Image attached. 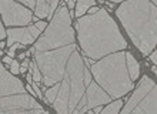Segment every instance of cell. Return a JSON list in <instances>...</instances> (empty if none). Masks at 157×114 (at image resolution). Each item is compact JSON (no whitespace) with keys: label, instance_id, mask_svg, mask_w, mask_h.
Segmentation results:
<instances>
[{"label":"cell","instance_id":"1","mask_svg":"<svg viewBox=\"0 0 157 114\" xmlns=\"http://www.w3.org/2000/svg\"><path fill=\"white\" fill-rule=\"evenodd\" d=\"M76 30L83 53L91 60L123 51L127 47L117 25L104 9H100L96 14L80 17L76 23Z\"/></svg>","mask_w":157,"mask_h":114},{"label":"cell","instance_id":"2","mask_svg":"<svg viewBox=\"0 0 157 114\" xmlns=\"http://www.w3.org/2000/svg\"><path fill=\"white\" fill-rule=\"evenodd\" d=\"M132 41L143 54L157 46V6L151 0H126L116 10Z\"/></svg>","mask_w":157,"mask_h":114},{"label":"cell","instance_id":"3","mask_svg":"<svg viewBox=\"0 0 157 114\" xmlns=\"http://www.w3.org/2000/svg\"><path fill=\"white\" fill-rule=\"evenodd\" d=\"M90 71L96 83L112 98H120L133 90V80L127 69L126 53L109 54L90 66Z\"/></svg>","mask_w":157,"mask_h":114},{"label":"cell","instance_id":"4","mask_svg":"<svg viewBox=\"0 0 157 114\" xmlns=\"http://www.w3.org/2000/svg\"><path fill=\"white\" fill-rule=\"evenodd\" d=\"M2 82V114H41L43 108L23 87L19 78L13 77L7 70L0 69Z\"/></svg>","mask_w":157,"mask_h":114},{"label":"cell","instance_id":"5","mask_svg":"<svg viewBox=\"0 0 157 114\" xmlns=\"http://www.w3.org/2000/svg\"><path fill=\"white\" fill-rule=\"evenodd\" d=\"M75 43V30L71 27V16L69 9L63 4L53 16V20L47 26L46 32L40 36L33 51L54 50L63 46Z\"/></svg>","mask_w":157,"mask_h":114},{"label":"cell","instance_id":"6","mask_svg":"<svg viewBox=\"0 0 157 114\" xmlns=\"http://www.w3.org/2000/svg\"><path fill=\"white\" fill-rule=\"evenodd\" d=\"M77 49L75 43L54 50H46V51H34V61L37 63L39 69L43 74V83L50 87L60 83L66 74L67 63L70 60V56Z\"/></svg>","mask_w":157,"mask_h":114},{"label":"cell","instance_id":"7","mask_svg":"<svg viewBox=\"0 0 157 114\" xmlns=\"http://www.w3.org/2000/svg\"><path fill=\"white\" fill-rule=\"evenodd\" d=\"M120 114H157V84L143 76Z\"/></svg>","mask_w":157,"mask_h":114},{"label":"cell","instance_id":"8","mask_svg":"<svg viewBox=\"0 0 157 114\" xmlns=\"http://www.w3.org/2000/svg\"><path fill=\"white\" fill-rule=\"evenodd\" d=\"M2 19L6 26H26L33 20L29 7L21 6L14 0H0Z\"/></svg>","mask_w":157,"mask_h":114},{"label":"cell","instance_id":"9","mask_svg":"<svg viewBox=\"0 0 157 114\" xmlns=\"http://www.w3.org/2000/svg\"><path fill=\"white\" fill-rule=\"evenodd\" d=\"M40 34L41 30H39L36 26H29V27H21V28H10L7 32V44L13 46L14 43L32 44Z\"/></svg>","mask_w":157,"mask_h":114},{"label":"cell","instance_id":"10","mask_svg":"<svg viewBox=\"0 0 157 114\" xmlns=\"http://www.w3.org/2000/svg\"><path fill=\"white\" fill-rule=\"evenodd\" d=\"M126 60H127V69H128V73H130V78H132V80H137L139 74H140L139 63L136 61V59L133 57V54L130 53V51L126 53Z\"/></svg>","mask_w":157,"mask_h":114},{"label":"cell","instance_id":"11","mask_svg":"<svg viewBox=\"0 0 157 114\" xmlns=\"http://www.w3.org/2000/svg\"><path fill=\"white\" fill-rule=\"evenodd\" d=\"M50 3H52V0H37V2H36L34 13H36V16H37L39 19H46V17H49Z\"/></svg>","mask_w":157,"mask_h":114},{"label":"cell","instance_id":"12","mask_svg":"<svg viewBox=\"0 0 157 114\" xmlns=\"http://www.w3.org/2000/svg\"><path fill=\"white\" fill-rule=\"evenodd\" d=\"M94 4H96V0H77V4H76V16L82 17Z\"/></svg>","mask_w":157,"mask_h":114},{"label":"cell","instance_id":"13","mask_svg":"<svg viewBox=\"0 0 157 114\" xmlns=\"http://www.w3.org/2000/svg\"><path fill=\"white\" fill-rule=\"evenodd\" d=\"M121 104H123V101H121V100H116V101L110 103L107 107H104V108H103L101 114H119Z\"/></svg>","mask_w":157,"mask_h":114},{"label":"cell","instance_id":"14","mask_svg":"<svg viewBox=\"0 0 157 114\" xmlns=\"http://www.w3.org/2000/svg\"><path fill=\"white\" fill-rule=\"evenodd\" d=\"M30 71L33 74V82L40 83V80H43V74H41V71H40V69H39V66L36 61L30 63Z\"/></svg>","mask_w":157,"mask_h":114},{"label":"cell","instance_id":"15","mask_svg":"<svg viewBox=\"0 0 157 114\" xmlns=\"http://www.w3.org/2000/svg\"><path fill=\"white\" fill-rule=\"evenodd\" d=\"M59 2H60V0H52V3H50V14H49V17H47V19L53 20V19H52V16L56 13V9H57Z\"/></svg>","mask_w":157,"mask_h":114},{"label":"cell","instance_id":"16","mask_svg":"<svg viewBox=\"0 0 157 114\" xmlns=\"http://www.w3.org/2000/svg\"><path fill=\"white\" fill-rule=\"evenodd\" d=\"M10 69H12V74H19L20 73V64L17 63V60H13V63L10 64Z\"/></svg>","mask_w":157,"mask_h":114},{"label":"cell","instance_id":"17","mask_svg":"<svg viewBox=\"0 0 157 114\" xmlns=\"http://www.w3.org/2000/svg\"><path fill=\"white\" fill-rule=\"evenodd\" d=\"M20 2L25 4L26 7H29V9H36V2H37V0H20Z\"/></svg>","mask_w":157,"mask_h":114},{"label":"cell","instance_id":"18","mask_svg":"<svg viewBox=\"0 0 157 114\" xmlns=\"http://www.w3.org/2000/svg\"><path fill=\"white\" fill-rule=\"evenodd\" d=\"M30 84H32V87H33V90H34V93H36V96L41 98V91H40V89H39V86H37L39 83H36V82H32V83H30Z\"/></svg>","mask_w":157,"mask_h":114},{"label":"cell","instance_id":"19","mask_svg":"<svg viewBox=\"0 0 157 114\" xmlns=\"http://www.w3.org/2000/svg\"><path fill=\"white\" fill-rule=\"evenodd\" d=\"M27 67H29V60H27V59H25L23 64L20 66V73H25L26 70H27Z\"/></svg>","mask_w":157,"mask_h":114},{"label":"cell","instance_id":"20","mask_svg":"<svg viewBox=\"0 0 157 114\" xmlns=\"http://www.w3.org/2000/svg\"><path fill=\"white\" fill-rule=\"evenodd\" d=\"M34 26H36L39 30H44V28H46V23H44V21H37Z\"/></svg>","mask_w":157,"mask_h":114},{"label":"cell","instance_id":"21","mask_svg":"<svg viewBox=\"0 0 157 114\" xmlns=\"http://www.w3.org/2000/svg\"><path fill=\"white\" fill-rule=\"evenodd\" d=\"M4 37H6V32H4V25L0 26V39L3 40Z\"/></svg>","mask_w":157,"mask_h":114},{"label":"cell","instance_id":"22","mask_svg":"<svg viewBox=\"0 0 157 114\" xmlns=\"http://www.w3.org/2000/svg\"><path fill=\"white\" fill-rule=\"evenodd\" d=\"M150 60H151V61H153V63H154V64L157 66V50H156V51H154L153 54H151V56H150Z\"/></svg>","mask_w":157,"mask_h":114},{"label":"cell","instance_id":"23","mask_svg":"<svg viewBox=\"0 0 157 114\" xmlns=\"http://www.w3.org/2000/svg\"><path fill=\"white\" fill-rule=\"evenodd\" d=\"M67 9H69V10H73V9H75V0H69V3H67Z\"/></svg>","mask_w":157,"mask_h":114},{"label":"cell","instance_id":"24","mask_svg":"<svg viewBox=\"0 0 157 114\" xmlns=\"http://www.w3.org/2000/svg\"><path fill=\"white\" fill-rule=\"evenodd\" d=\"M99 10H100V9H97V7H91L90 10H89V14H96Z\"/></svg>","mask_w":157,"mask_h":114},{"label":"cell","instance_id":"25","mask_svg":"<svg viewBox=\"0 0 157 114\" xmlns=\"http://www.w3.org/2000/svg\"><path fill=\"white\" fill-rule=\"evenodd\" d=\"M3 63H6V64H12L13 60L10 59V57H4V59H3Z\"/></svg>","mask_w":157,"mask_h":114},{"label":"cell","instance_id":"26","mask_svg":"<svg viewBox=\"0 0 157 114\" xmlns=\"http://www.w3.org/2000/svg\"><path fill=\"white\" fill-rule=\"evenodd\" d=\"M101 111H103V108H101V107H100V106L94 107V114H97V113H101Z\"/></svg>","mask_w":157,"mask_h":114},{"label":"cell","instance_id":"27","mask_svg":"<svg viewBox=\"0 0 157 114\" xmlns=\"http://www.w3.org/2000/svg\"><path fill=\"white\" fill-rule=\"evenodd\" d=\"M112 2H114V3H117V2H123V0H112Z\"/></svg>","mask_w":157,"mask_h":114},{"label":"cell","instance_id":"28","mask_svg":"<svg viewBox=\"0 0 157 114\" xmlns=\"http://www.w3.org/2000/svg\"><path fill=\"white\" fill-rule=\"evenodd\" d=\"M151 2H153V3H154V4H156V6H157V0H151Z\"/></svg>","mask_w":157,"mask_h":114},{"label":"cell","instance_id":"29","mask_svg":"<svg viewBox=\"0 0 157 114\" xmlns=\"http://www.w3.org/2000/svg\"><path fill=\"white\" fill-rule=\"evenodd\" d=\"M154 70V73H156V76H157V69H153Z\"/></svg>","mask_w":157,"mask_h":114},{"label":"cell","instance_id":"30","mask_svg":"<svg viewBox=\"0 0 157 114\" xmlns=\"http://www.w3.org/2000/svg\"><path fill=\"white\" fill-rule=\"evenodd\" d=\"M41 114H49V113H46V111H43V113H41Z\"/></svg>","mask_w":157,"mask_h":114}]
</instances>
